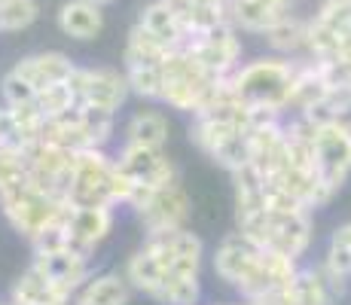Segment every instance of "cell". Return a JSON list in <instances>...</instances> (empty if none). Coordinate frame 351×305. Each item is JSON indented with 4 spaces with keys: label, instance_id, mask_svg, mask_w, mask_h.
I'll return each instance as SVG.
<instances>
[{
    "label": "cell",
    "instance_id": "1",
    "mask_svg": "<svg viewBox=\"0 0 351 305\" xmlns=\"http://www.w3.org/2000/svg\"><path fill=\"white\" fill-rule=\"evenodd\" d=\"M214 272L220 281L239 290L241 300L251 302L287 287L300 272V266H296L293 256L263 247L251 235L235 229L214 250Z\"/></svg>",
    "mask_w": 351,
    "mask_h": 305
},
{
    "label": "cell",
    "instance_id": "2",
    "mask_svg": "<svg viewBox=\"0 0 351 305\" xmlns=\"http://www.w3.org/2000/svg\"><path fill=\"white\" fill-rule=\"evenodd\" d=\"M296 71H300V61H290L285 56H269L241 64L229 77V83H232L235 95L254 110L285 113L290 101H293Z\"/></svg>",
    "mask_w": 351,
    "mask_h": 305
},
{
    "label": "cell",
    "instance_id": "3",
    "mask_svg": "<svg viewBox=\"0 0 351 305\" xmlns=\"http://www.w3.org/2000/svg\"><path fill=\"white\" fill-rule=\"evenodd\" d=\"M67 202H71L73 208L128 205V202H132V183L123 178L117 159L107 156L104 147H101V150H80Z\"/></svg>",
    "mask_w": 351,
    "mask_h": 305
},
{
    "label": "cell",
    "instance_id": "4",
    "mask_svg": "<svg viewBox=\"0 0 351 305\" xmlns=\"http://www.w3.org/2000/svg\"><path fill=\"white\" fill-rule=\"evenodd\" d=\"M235 226L245 235H251L256 244L287 254L293 260H300L306 254L315 235L312 211H272L269 205L260 208V211L235 214Z\"/></svg>",
    "mask_w": 351,
    "mask_h": 305
},
{
    "label": "cell",
    "instance_id": "5",
    "mask_svg": "<svg viewBox=\"0 0 351 305\" xmlns=\"http://www.w3.org/2000/svg\"><path fill=\"white\" fill-rule=\"evenodd\" d=\"M165 71V89H162V104H168L171 110L180 113H199L208 104V98L214 95L226 77H214L205 64H199L190 49H171V56L162 64Z\"/></svg>",
    "mask_w": 351,
    "mask_h": 305
},
{
    "label": "cell",
    "instance_id": "6",
    "mask_svg": "<svg viewBox=\"0 0 351 305\" xmlns=\"http://www.w3.org/2000/svg\"><path fill=\"white\" fill-rule=\"evenodd\" d=\"M113 117L117 113L101 110L92 104H77L71 110L58 113V117L43 119L40 128V141L46 144L64 147V150H101L113 134Z\"/></svg>",
    "mask_w": 351,
    "mask_h": 305
},
{
    "label": "cell",
    "instance_id": "7",
    "mask_svg": "<svg viewBox=\"0 0 351 305\" xmlns=\"http://www.w3.org/2000/svg\"><path fill=\"white\" fill-rule=\"evenodd\" d=\"M0 211H3L6 223H10L22 239L31 241L43 226H49L52 220H58V217H64L71 211V202L46 193L43 186H37V183L28 178L0 199Z\"/></svg>",
    "mask_w": 351,
    "mask_h": 305
},
{
    "label": "cell",
    "instance_id": "8",
    "mask_svg": "<svg viewBox=\"0 0 351 305\" xmlns=\"http://www.w3.org/2000/svg\"><path fill=\"white\" fill-rule=\"evenodd\" d=\"M190 144H195L208 159L217 162L220 168H226L229 174L251 162V128H241L235 122L193 117Z\"/></svg>",
    "mask_w": 351,
    "mask_h": 305
},
{
    "label": "cell",
    "instance_id": "9",
    "mask_svg": "<svg viewBox=\"0 0 351 305\" xmlns=\"http://www.w3.org/2000/svg\"><path fill=\"white\" fill-rule=\"evenodd\" d=\"M315 168L333 199L351 174V119L321 122L315 132Z\"/></svg>",
    "mask_w": 351,
    "mask_h": 305
},
{
    "label": "cell",
    "instance_id": "10",
    "mask_svg": "<svg viewBox=\"0 0 351 305\" xmlns=\"http://www.w3.org/2000/svg\"><path fill=\"white\" fill-rule=\"evenodd\" d=\"M117 165L123 171V178L132 183V202H128V208H138L153 189L178 180L174 162L165 156V150H156V147L125 144L123 153L117 156Z\"/></svg>",
    "mask_w": 351,
    "mask_h": 305
},
{
    "label": "cell",
    "instance_id": "11",
    "mask_svg": "<svg viewBox=\"0 0 351 305\" xmlns=\"http://www.w3.org/2000/svg\"><path fill=\"white\" fill-rule=\"evenodd\" d=\"M138 223L144 229V235H159V232H174V229H184L190 223L193 205L186 189L178 180L165 183V186L153 189L138 208Z\"/></svg>",
    "mask_w": 351,
    "mask_h": 305
},
{
    "label": "cell",
    "instance_id": "12",
    "mask_svg": "<svg viewBox=\"0 0 351 305\" xmlns=\"http://www.w3.org/2000/svg\"><path fill=\"white\" fill-rule=\"evenodd\" d=\"M25 162H28V178L37 183V186H43L46 193L67 202L73 168H77V153L64 150V147H56V144H46V141H37V144L25 153Z\"/></svg>",
    "mask_w": 351,
    "mask_h": 305
},
{
    "label": "cell",
    "instance_id": "13",
    "mask_svg": "<svg viewBox=\"0 0 351 305\" xmlns=\"http://www.w3.org/2000/svg\"><path fill=\"white\" fill-rule=\"evenodd\" d=\"M199 64H205L214 77H232L241 67V37L235 25H220L205 34H195L184 43Z\"/></svg>",
    "mask_w": 351,
    "mask_h": 305
},
{
    "label": "cell",
    "instance_id": "14",
    "mask_svg": "<svg viewBox=\"0 0 351 305\" xmlns=\"http://www.w3.org/2000/svg\"><path fill=\"white\" fill-rule=\"evenodd\" d=\"M71 83L77 89L80 104H92L110 113H117L128 101V95H132L125 71L119 73L113 67H77Z\"/></svg>",
    "mask_w": 351,
    "mask_h": 305
},
{
    "label": "cell",
    "instance_id": "15",
    "mask_svg": "<svg viewBox=\"0 0 351 305\" xmlns=\"http://www.w3.org/2000/svg\"><path fill=\"white\" fill-rule=\"evenodd\" d=\"M153 256L162 263L165 272H195L202 269V256H205V244L190 229H174V232L144 235V244Z\"/></svg>",
    "mask_w": 351,
    "mask_h": 305
},
{
    "label": "cell",
    "instance_id": "16",
    "mask_svg": "<svg viewBox=\"0 0 351 305\" xmlns=\"http://www.w3.org/2000/svg\"><path fill=\"white\" fill-rule=\"evenodd\" d=\"M113 214L110 205H95V208H73L71 205V217H67V247L77 250L80 256L92 260L95 250L107 241V235L113 232Z\"/></svg>",
    "mask_w": 351,
    "mask_h": 305
},
{
    "label": "cell",
    "instance_id": "17",
    "mask_svg": "<svg viewBox=\"0 0 351 305\" xmlns=\"http://www.w3.org/2000/svg\"><path fill=\"white\" fill-rule=\"evenodd\" d=\"M34 269H40L52 284H58L67 293H77L86 281H89V260L80 256L77 250L62 247V250H52V254H34Z\"/></svg>",
    "mask_w": 351,
    "mask_h": 305
},
{
    "label": "cell",
    "instance_id": "18",
    "mask_svg": "<svg viewBox=\"0 0 351 305\" xmlns=\"http://www.w3.org/2000/svg\"><path fill=\"white\" fill-rule=\"evenodd\" d=\"M134 25H141L153 40H159L168 49H180V46L186 43V31H184V25H180V16L174 12L171 0H150V3L138 12V22Z\"/></svg>",
    "mask_w": 351,
    "mask_h": 305
},
{
    "label": "cell",
    "instance_id": "19",
    "mask_svg": "<svg viewBox=\"0 0 351 305\" xmlns=\"http://www.w3.org/2000/svg\"><path fill=\"white\" fill-rule=\"evenodd\" d=\"M293 12V0H235L232 22L239 31L266 34L275 22Z\"/></svg>",
    "mask_w": 351,
    "mask_h": 305
},
{
    "label": "cell",
    "instance_id": "20",
    "mask_svg": "<svg viewBox=\"0 0 351 305\" xmlns=\"http://www.w3.org/2000/svg\"><path fill=\"white\" fill-rule=\"evenodd\" d=\"M10 302H16V305H71L73 296L58 287V284H52L40 269L28 266L16 278V284H12Z\"/></svg>",
    "mask_w": 351,
    "mask_h": 305
},
{
    "label": "cell",
    "instance_id": "21",
    "mask_svg": "<svg viewBox=\"0 0 351 305\" xmlns=\"http://www.w3.org/2000/svg\"><path fill=\"white\" fill-rule=\"evenodd\" d=\"M16 71L40 92L52 83H64V80H71L73 71H77V64H73L64 52H37V56H25L16 64Z\"/></svg>",
    "mask_w": 351,
    "mask_h": 305
},
{
    "label": "cell",
    "instance_id": "22",
    "mask_svg": "<svg viewBox=\"0 0 351 305\" xmlns=\"http://www.w3.org/2000/svg\"><path fill=\"white\" fill-rule=\"evenodd\" d=\"M58 28L71 40H95L104 31V6L89 0H67L58 10Z\"/></svg>",
    "mask_w": 351,
    "mask_h": 305
},
{
    "label": "cell",
    "instance_id": "23",
    "mask_svg": "<svg viewBox=\"0 0 351 305\" xmlns=\"http://www.w3.org/2000/svg\"><path fill=\"white\" fill-rule=\"evenodd\" d=\"M134 287L128 284L125 275L119 272H101L83 284V287L73 293L71 305H128Z\"/></svg>",
    "mask_w": 351,
    "mask_h": 305
},
{
    "label": "cell",
    "instance_id": "24",
    "mask_svg": "<svg viewBox=\"0 0 351 305\" xmlns=\"http://www.w3.org/2000/svg\"><path fill=\"white\" fill-rule=\"evenodd\" d=\"M263 37H266L269 49H272L275 56L293 58V56H300V52H306V46H308V22L290 12L281 22H275Z\"/></svg>",
    "mask_w": 351,
    "mask_h": 305
},
{
    "label": "cell",
    "instance_id": "25",
    "mask_svg": "<svg viewBox=\"0 0 351 305\" xmlns=\"http://www.w3.org/2000/svg\"><path fill=\"white\" fill-rule=\"evenodd\" d=\"M123 275L128 278V284H132L138 293H144V296H150V300H153V296H156V290L162 287L165 269H162V263H159L147 247H138V250H134V254L125 260Z\"/></svg>",
    "mask_w": 351,
    "mask_h": 305
},
{
    "label": "cell",
    "instance_id": "26",
    "mask_svg": "<svg viewBox=\"0 0 351 305\" xmlns=\"http://www.w3.org/2000/svg\"><path fill=\"white\" fill-rule=\"evenodd\" d=\"M125 144L156 147L165 150L168 144V119L159 110H138L125 122Z\"/></svg>",
    "mask_w": 351,
    "mask_h": 305
},
{
    "label": "cell",
    "instance_id": "27",
    "mask_svg": "<svg viewBox=\"0 0 351 305\" xmlns=\"http://www.w3.org/2000/svg\"><path fill=\"white\" fill-rule=\"evenodd\" d=\"M168 56H171V49L162 46L159 40H153L141 25H134V28L128 31L125 49H123L125 67H156V64H165Z\"/></svg>",
    "mask_w": 351,
    "mask_h": 305
},
{
    "label": "cell",
    "instance_id": "28",
    "mask_svg": "<svg viewBox=\"0 0 351 305\" xmlns=\"http://www.w3.org/2000/svg\"><path fill=\"white\" fill-rule=\"evenodd\" d=\"M290 290H293V300L296 305H333L339 296L333 293V287H330L327 275H324V269H300L293 278V284H290Z\"/></svg>",
    "mask_w": 351,
    "mask_h": 305
},
{
    "label": "cell",
    "instance_id": "29",
    "mask_svg": "<svg viewBox=\"0 0 351 305\" xmlns=\"http://www.w3.org/2000/svg\"><path fill=\"white\" fill-rule=\"evenodd\" d=\"M202 281L195 272H165L162 287L156 290L153 302L159 305H199Z\"/></svg>",
    "mask_w": 351,
    "mask_h": 305
},
{
    "label": "cell",
    "instance_id": "30",
    "mask_svg": "<svg viewBox=\"0 0 351 305\" xmlns=\"http://www.w3.org/2000/svg\"><path fill=\"white\" fill-rule=\"evenodd\" d=\"M315 22H321L339 40V52L351 46V0H324L321 10L315 12Z\"/></svg>",
    "mask_w": 351,
    "mask_h": 305
},
{
    "label": "cell",
    "instance_id": "31",
    "mask_svg": "<svg viewBox=\"0 0 351 305\" xmlns=\"http://www.w3.org/2000/svg\"><path fill=\"white\" fill-rule=\"evenodd\" d=\"M77 104H80V98H77V89H73L71 80L46 86V89H40L37 98H34V107H37V113L43 119L58 117V113L71 110V107H77Z\"/></svg>",
    "mask_w": 351,
    "mask_h": 305
},
{
    "label": "cell",
    "instance_id": "32",
    "mask_svg": "<svg viewBox=\"0 0 351 305\" xmlns=\"http://www.w3.org/2000/svg\"><path fill=\"white\" fill-rule=\"evenodd\" d=\"M40 19V0H0V34L25 31Z\"/></svg>",
    "mask_w": 351,
    "mask_h": 305
},
{
    "label": "cell",
    "instance_id": "33",
    "mask_svg": "<svg viewBox=\"0 0 351 305\" xmlns=\"http://www.w3.org/2000/svg\"><path fill=\"white\" fill-rule=\"evenodd\" d=\"M128 86H132V95L144 101H162V89H165V71L162 64L156 67H125Z\"/></svg>",
    "mask_w": 351,
    "mask_h": 305
},
{
    "label": "cell",
    "instance_id": "34",
    "mask_svg": "<svg viewBox=\"0 0 351 305\" xmlns=\"http://www.w3.org/2000/svg\"><path fill=\"white\" fill-rule=\"evenodd\" d=\"M37 141L31 138V132L22 125V119L16 117L12 107H0V147L3 150H16V153H28Z\"/></svg>",
    "mask_w": 351,
    "mask_h": 305
},
{
    "label": "cell",
    "instance_id": "35",
    "mask_svg": "<svg viewBox=\"0 0 351 305\" xmlns=\"http://www.w3.org/2000/svg\"><path fill=\"white\" fill-rule=\"evenodd\" d=\"M25 180H28V162H25V153L3 150V147H0V199Z\"/></svg>",
    "mask_w": 351,
    "mask_h": 305
},
{
    "label": "cell",
    "instance_id": "36",
    "mask_svg": "<svg viewBox=\"0 0 351 305\" xmlns=\"http://www.w3.org/2000/svg\"><path fill=\"white\" fill-rule=\"evenodd\" d=\"M0 95H3V104L6 107H22V104H34L37 89H34L28 80H25L22 73L12 67V71H6L3 80H0Z\"/></svg>",
    "mask_w": 351,
    "mask_h": 305
},
{
    "label": "cell",
    "instance_id": "37",
    "mask_svg": "<svg viewBox=\"0 0 351 305\" xmlns=\"http://www.w3.org/2000/svg\"><path fill=\"white\" fill-rule=\"evenodd\" d=\"M330 241H333V244H342V247L351 250V223H342V226L333 232V239H330Z\"/></svg>",
    "mask_w": 351,
    "mask_h": 305
},
{
    "label": "cell",
    "instance_id": "38",
    "mask_svg": "<svg viewBox=\"0 0 351 305\" xmlns=\"http://www.w3.org/2000/svg\"><path fill=\"white\" fill-rule=\"evenodd\" d=\"M89 3H98V6H107V3H113V0H89Z\"/></svg>",
    "mask_w": 351,
    "mask_h": 305
},
{
    "label": "cell",
    "instance_id": "39",
    "mask_svg": "<svg viewBox=\"0 0 351 305\" xmlns=\"http://www.w3.org/2000/svg\"><path fill=\"white\" fill-rule=\"evenodd\" d=\"M6 305H16V302H6Z\"/></svg>",
    "mask_w": 351,
    "mask_h": 305
},
{
    "label": "cell",
    "instance_id": "40",
    "mask_svg": "<svg viewBox=\"0 0 351 305\" xmlns=\"http://www.w3.org/2000/svg\"><path fill=\"white\" fill-rule=\"evenodd\" d=\"M245 305H251V302H247V300H245Z\"/></svg>",
    "mask_w": 351,
    "mask_h": 305
}]
</instances>
